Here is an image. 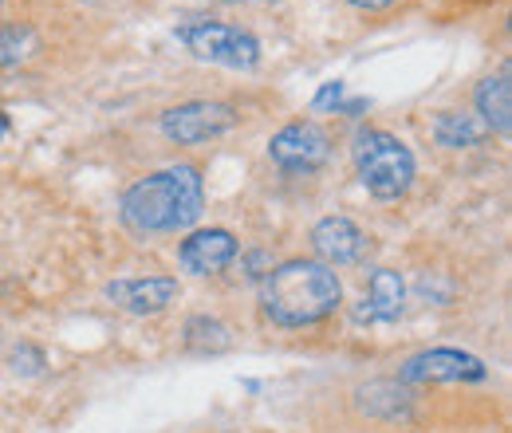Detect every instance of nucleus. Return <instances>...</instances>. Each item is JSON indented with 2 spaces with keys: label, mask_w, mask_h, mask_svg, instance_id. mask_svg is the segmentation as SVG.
I'll return each instance as SVG.
<instances>
[{
  "label": "nucleus",
  "mask_w": 512,
  "mask_h": 433,
  "mask_svg": "<svg viewBox=\"0 0 512 433\" xmlns=\"http://www.w3.org/2000/svg\"><path fill=\"white\" fill-rule=\"evenodd\" d=\"M201 209H205L201 170L182 162V166H166V170L134 182L123 193L119 217L138 237H170V233L193 229L201 221Z\"/></svg>",
  "instance_id": "obj_1"
},
{
  "label": "nucleus",
  "mask_w": 512,
  "mask_h": 433,
  "mask_svg": "<svg viewBox=\"0 0 512 433\" xmlns=\"http://www.w3.org/2000/svg\"><path fill=\"white\" fill-rule=\"evenodd\" d=\"M339 304H343V284L335 268H327L320 260H304V256L284 260L268 268L260 284V311L288 331L323 323L327 315L339 311Z\"/></svg>",
  "instance_id": "obj_2"
},
{
  "label": "nucleus",
  "mask_w": 512,
  "mask_h": 433,
  "mask_svg": "<svg viewBox=\"0 0 512 433\" xmlns=\"http://www.w3.org/2000/svg\"><path fill=\"white\" fill-rule=\"evenodd\" d=\"M355 170L363 189L375 201H398L414 186V154L410 146L390 130H359L355 134Z\"/></svg>",
  "instance_id": "obj_3"
},
{
  "label": "nucleus",
  "mask_w": 512,
  "mask_h": 433,
  "mask_svg": "<svg viewBox=\"0 0 512 433\" xmlns=\"http://www.w3.org/2000/svg\"><path fill=\"white\" fill-rule=\"evenodd\" d=\"M178 40L190 48L197 60H209L233 71H253L260 63V40L253 32L225 24V20H186L178 24Z\"/></svg>",
  "instance_id": "obj_4"
},
{
  "label": "nucleus",
  "mask_w": 512,
  "mask_h": 433,
  "mask_svg": "<svg viewBox=\"0 0 512 433\" xmlns=\"http://www.w3.org/2000/svg\"><path fill=\"white\" fill-rule=\"evenodd\" d=\"M237 119H241L237 107H229L221 99H193V103H178L162 115V134L178 146H201V142L229 134Z\"/></svg>",
  "instance_id": "obj_5"
},
{
  "label": "nucleus",
  "mask_w": 512,
  "mask_h": 433,
  "mask_svg": "<svg viewBox=\"0 0 512 433\" xmlns=\"http://www.w3.org/2000/svg\"><path fill=\"white\" fill-rule=\"evenodd\" d=\"M327 154H331V138L312 119L288 123L284 130H276L272 142H268V158L280 170H288V174H312V170H320L323 162H327Z\"/></svg>",
  "instance_id": "obj_6"
},
{
  "label": "nucleus",
  "mask_w": 512,
  "mask_h": 433,
  "mask_svg": "<svg viewBox=\"0 0 512 433\" xmlns=\"http://www.w3.org/2000/svg\"><path fill=\"white\" fill-rule=\"evenodd\" d=\"M402 382H414V386H430V382H485L489 367L461 351V347H434V351H418L402 363Z\"/></svg>",
  "instance_id": "obj_7"
},
{
  "label": "nucleus",
  "mask_w": 512,
  "mask_h": 433,
  "mask_svg": "<svg viewBox=\"0 0 512 433\" xmlns=\"http://www.w3.org/2000/svg\"><path fill=\"white\" fill-rule=\"evenodd\" d=\"M241 252V241L229 229H197L178 248V264L190 276H217L225 272Z\"/></svg>",
  "instance_id": "obj_8"
},
{
  "label": "nucleus",
  "mask_w": 512,
  "mask_h": 433,
  "mask_svg": "<svg viewBox=\"0 0 512 433\" xmlns=\"http://www.w3.org/2000/svg\"><path fill=\"white\" fill-rule=\"evenodd\" d=\"M107 296L115 300V308L130 311V315H158L182 300V284L174 276H138V280L107 284Z\"/></svg>",
  "instance_id": "obj_9"
},
{
  "label": "nucleus",
  "mask_w": 512,
  "mask_h": 433,
  "mask_svg": "<svg viewBox=\"0 0 512 433\" xmlns=\"http://www.w3.org/2000/svg\"><path fill=\"white\" fill-rule=\"evenodd\" d=\"M312 248L320 256V264L339 268V264H359L371 248V237L347 217H323L312 229Z\"/></svg>",
  "instance_id": "obj_10"
},
{
  "label": "nucleus",
  "mask_w": 512,
  "mask_h": 433,
  "mask_svg": "<svg viewBox=\"0 0 512 433\" xmlns=\"http://www.w3.org/2000/svg\"><path fill=\"white\" fill-rule=\"evenodd\" d=\"M406 304V284L394 268H375L367 280V300L359 308V319L367 323H394Z\"/></svg>",
  "instance_id": "obj_11"
},
{
  "label": "nucleus",
  "mask_w": 512,
  "mask_h": 433,
  "mask_svg": "<svg viewBox=\"0 0 512 433\" xmlns=\"http://www.w3.org/2000/svg\"><path fill=\"white\" fill-rule=\"evenodd\" d=\"M477 115H481V123L489 126V130H497V134H509V123H512V87H509V71H501L497 79H485L481 87H477Z\"/></svg>",
  "instance_id": "obj_12"
},
{
  "label": "nucleus",
  "mask_w": 512,
  "mask_h": 433,
  "mask_svg": "<svg viewBox=\"0 0 512 433\" xmlns=\"http://www.w3.org/2000/svg\"><path fill=\"white\" fill-rule=\"evenodd\" d=\"M489 134V126L481 123V119H473V115H457V111H446V115H438V123H434V138L442 142V146H477L481 138Z\"/></svg>",
  "instance_id": "obj_13"
},
{
  "label": "nucleus",
  "mask_w": 512,
  "mask_h": 433,
  "mask_svg": "<svg viewBox=\"0 0 512 433\" xmlns=\"http://www.w3.org/2000/svg\"><path fill=\"white\" fill-rule=\"evenodd\" d=\"M186 347L193 351H225L229 347V327L221 319H209V315H193L186 319Z\"/></svg>",
  "instance_id": "obj_14"
},
{
  "label": "nucleus",
  "mask_w": 512,
  "mask_h": 433,
  "mask_svg": "<svg viewBox=\"0 0 512 433\" xmlns=\"http://www.w3.org/2000/svg\"><path fill=\"white\" fill-rule=\"evenodd\" d=\"M28 40H32L28 28H20V24H4V20H0V67H16V63L24 60Z\"/></svg>",
  "instance_id": "obj_15"
},
{
  "label": "nucleus",
  "mask_w": 512,
  "mask_h": 433,
  "mask_svg": "<svg viewBox=\"0 0 512 433\" xmlns=\"http://www.w3.org/2000/svg\"><path fill=\"white\" fill-rule=\"evenodd\" d=\"M44 367H48V359H44V351H40V347L20 343V347L12 351V371L16 374H40Z\"/></svg>",
  "instance_id": "obj_16"
},
{
  "label": "nucleus",
  "mask_w": 512,
  "mask_h": 433,
  "mask_svg": "<svg viewBox=\"0 0 512 433\" xmlns=\"http://www.w3.org/2000/svg\"><path fill=\"white\" fill-rule=\"evenodd\" d=\"M343 99V83L335 79V83H323V91L316 95V111H323V107H331V103H339Z\"/></svg>",
  "instance_id": "obj_17"
},
{
  "label": "nucleus",
  "mask_w": 512,
  "mask_h": 433,
  "mask_svg": "<svg viewBox=\"0 0 512 433\" xmlns=\"http://www.w3.org/2000/svg\"><path fill=\"white\" fill-rule=\"evenodd\" d=\"M355 8H363V12H383L390 4H398V0H351Z\"/></svg>",
  "instance_id": "obj_18"
},
{
  "label": "nucleus",
  "mask_w": 512,
  "mask_h": 433,
  "mask_svg": "<svg viewBox=\"0 0 512 433\" xmlns=\"http://www.w3.org/2000/svg\"><path fill=\"white\" fill-rule=\"evenodd\" d=\"M0 12H4V0H0Z\"/></svg>",
  "instance_id": "obj_19"
},
{
  "label": "nucleus",
  "mask_w": 512,
  "mask_h": 433,
  "mask_svg": "<svg viewBox=\"0 0 512 433\" xmlns=\"http://www.w3.org/2000/svg\"><path fill=\"white\" fill-rule=\"evenodd\" d=\"M0 343H4V339H0Z\"/></svg>",
  "instance_id": "obj_20"
}]
</instances>
